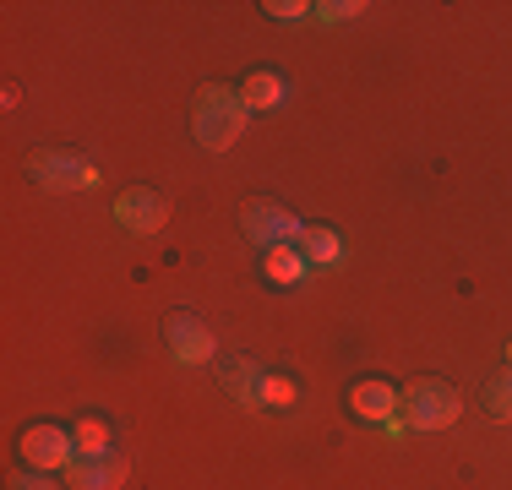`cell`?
I'll list each match as a JSON object with an SVG mask.
<instances>
[{
  "instance_id": "cell-1",
  "label": "cell",
  "mask_w": 512,
  "mask_h": 490,
  "mask_svg": "<svg viewBox=\"0 0 512 490\" xmlns=\"http://www.w3.org/2000/svg\"><path fill=\"white\" fill-rule=\"evenodd\" d=\"M246 98L240 93H229V88H207L202 93V104H197V142L207 147V153H224L229 142L240 137V126H246Z\"/></svg>"
},
{
  "instance_id": "cell-2",
  "label": "cell",
  "mask_w": 512,
  "mask_h": 490,
  "mask_svg": "<svg viewBox=\"0 0 512 490\" xmlns=\"http://www.w3.org/2000/svg\"><path fill=\"white\" fill-rule=\"evenodd\" d=\"M28 175L39 180V186H50V191H88V186H99V169L82 164V158H71V153H33L28 158Z\"/></svg>"
},
{
  "instance_id": "cell-3",
  "label": "cell",
  "mask_w": 512,
  "mask_h": 490,
  "mask_svg": "<svg viewBox=\"0 0 512 490\" xmlns=\"http://www.w3.org/2000/svg\"><path fill=\"white\" fill-rule=\"evenodd\" d=\"M463 414V398L447 382H420L409 392V420L420 425V431H442V425H453Z\"/></svg>"
},
{
  "instance_id": "cell-4",
  "label": "cell",
  "mask_w": 512,
  "mask_h": 490,
  "mask_svg": "<svg viewBox=\"0 0 512 490\" xmlns=\"http://www.w3.org/2000/svg\"><path fill=\"white\" fill-rule=\"evenodd\" d=\"M164 218H169L164 196L148 191V186L126 191V196L115 202V224H120V229H131V235H158V229H164Z\"/></svg>"
},
{
  "instance_id": "cell-5",
  "label": "cell",
  "mask_w": 512,
  "mask_h": 490,
  "mask_svg": "<svg viewBox=\"0 0 512 490\" xmlns=\"http://www.w3.org/2000/svg\"><path fill=\"white\" fill-rule=\"evenodd\" d=\"M164 338H169V354H175L180 365H207V360H213V333H207V327H202L191 311L169 316V322H164Z\"/></svg>"
},
{
  "instance_id": "cell-6",
  "label": "cell",
  "mask_w": 512,
  "mask_h": 490,
  "mask_svg": "<svg viewBox=\"0 0 512 490\" xmlns=\"http://www.w3.org/2000/svg\"><path fill=\"white\" fill-rule=\"evenodd\" d=\"M300 218H289L284 207H273V202H256V207H246V235L256 240V245H289V240H300Z\"/></svg>"
},
{
  "instance_id": "cell-7",
  "label": "cell",
  "mask_w": 512,
  "mask_h": 490,
  "mask_svg": "<svg viewBox=\"0 0 512 490\" xmlns=\"http://www.w3.org/2000/svg\"><path fill=\"white\" fill-rule=\"evenodd\" d=\"M126 485V458L120 452H99V458L71 463V490H120Z\"/></svg>"
},
{
  "instance_id": "cell-8",
  "label": "cell",
  "mask_w": 512,
  "mask_h": 490,
  "mask_svg": "<svg viewBox=\"0 0 512 490\" xmlns=\"http://www.w3.org/2000/svg\"><path fill=\"white\" fill-rule=\"evenodd\" d=\"M22 452H28V463H39V469H60V463H77L71 458V436L55 431V425H33L28 436H22Z\"/></svg>"
},
{
  "instance_id": "cell-9",
  "label": "cell",
  "mask_w": 512,
  "mask_h": 490,
  "mask_svg": "<svg viewBox=\"0 0 512 490\" xmlns=\"http://www.w3.org/2000/svg\"><path fill=\"white\" fill-rule=\"evenodd\" d=\"M218 382H224V392L235 403H262V382H267V376L256 371L246 354H229V360H218Z\"/></svg>"
},
{
  "instance_id": "cell-10",
  "label": "cell",
  "mask_w": 512,
  "mask_h": 490,
  "mask_svg": "<svg viewBox=\"0 0 512 490\" xmlns=\"http://www.w3.org/2000/svg\"><path fill=\"white\" fill-rule=\"evenodd\" d=\"M355 409L365 414V420H393L398 392L387 387V382H360V387H355Z\"/></svg>"
},
{
  "instance_id": "cell-11",
  "label": "cell",
  "mask_w": 512,
  "mask_h": 490,
  "mask_svg": "<svg viewBox=\"0 0 512 490\" xmlns=\"http://www.w3.org/2000/svg\"><path fill=\"white\" fill-rule=\"evenodd\" d=\"M240 98H246V109H278L284 104V82H278L273 71H251Z\"/></svg>"
},
{
  "instance_id": "cell-12",
  "label": "cell",
  "mask_w": 512,
  "mask_h": 490,
  "mask_svg": "<svg viewBox=\"0 0 512 490\" xmlns=\"http://www.w3.org/2000/svg\"><path fill=\"white\" fill-rule=\"evenodd\" d=\"M300 256H306V262H338V256H344V245H338L333 229L306 224V229H300Z\"/></svg>"
},
{
  "instance_id": "cell-13",
  "label": "cell",
  "mask_w": 512,
  "mask_h": 490,
  "mask_svg": "<svg viewBox=\"0 0 512 490\" xmlns=\"http://www.w3.org/2000/svg\"><path fill=\"white\" fill-rule=\"evenodd\" d=\"M267 278H273V284H300V278H306V256H300L295 245H273V251H267Z\"/></svg>"
},
{
  "instance_id": "cell-14",
  "label": "cell",
  "mask_w": 512,
  "mask_h": 490,
  "mask_svg": "<svg viewBox=\"0 0 512 490\" xmlns=\"http://www.w3.org/2000/svg\"><path fill=\"white\" fill-rule=\"evenodd\" d=\"M485 409H491V420H512V371L485 387Z\"/></svg>"
},
{
  "instance_id": "cell-15",
  "label": "cell",
  "mask_w": 512,
  "mask_h": 490,
  "mask_svg": "<svg viewBox=\"0 0 512 490\" xmlns=\"http://www.w3.org/2000/svg\"><path fill=\"white\" fill-rule=\"evenodd\" d=\"M77 441H82V458H99V452H109L99 420H82V425H77Z\"/></svg>"
},
{
  "instance_id": "cell-16",
  "label": "cell",
  "mask_w": 512,
  "mask_h": 490,
  "mask_svg": "<svg viewBox=\"0 0 512 490\" xmlns=\"http://www.w3.org/2000/svg\"><path fill=\"white\" fill-rule=\"evenodd\" d=\"M289 398H295V387H289L284 376H267V382H262V403H273V409H289Z\"/></svg>"
},
{
  "instance_id": "cell-17",
  "label": "cell",
  "mask_w": 512,
  "mask_h": 490,
  "mask_svg": "<svg viewBox=\"0 0 512 490\" xmlns=\"http://www.w3.org/2000/svg\"><path fill=\"white\" fill-rule=\"evenodd\" d=\"M316 11H322L327 22H344V17H360L365 6H360V0H333V6H316Z\"/></svg>"
},
{
  "instance_id": "cell-18",
  "label": "cell",
  "mask_w": 512,
  "mask_h": 490,
  "mask_svg": "<svg viewBox=\"0 0 512 490\" xmlns=\"http://www.w3.org/2000/svg\"><path fill=\"white\" fill-rule=\"evenodd\" d=\"M306 11H311V6H300V0H295V6H289V0H273V6H267V17H278V22H295V17H306Z\"/></svg>"
},
{
  "instance_id": "cell-19",
  "label": "cell",
  "mask_w": 512,
  "mask_h": 490,
  "mask_svg": "<svg viewBox=\"0 0 512 490\" xmlns=\"http://www.w3.org/2000/svg\"><path fill=\"white\" fill-rule=\"evenodd\" d=\"M17 490H55V485L44 480V474H22V480H17Z\"/></svg>"
}]
</instances>
